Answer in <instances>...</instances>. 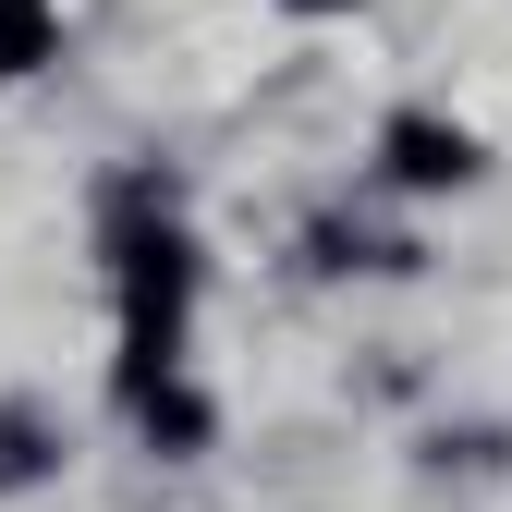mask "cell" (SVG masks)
I'll return each instance as SVG.
<instances>
[{"instance_id": "obj_1", "label": "cell", "mask_w": 512, "mask_h": 512, "mask_svg": "<svg viewBox=\"0 0 512 512\" xmlns=\"http://www.w3.org/2000/svg\"><path fill=\"white\" fill-rule=\"evenodd\" d=\"M378 159H391V183H415V196L488 171V147L464 135V122H439V110H391V122H378Z\"/></svg>"}, {"instance_id": "obj_2", "label": "cell", "mask_w": 512, "mask_h": 512, "mask_svg": "<svg viewBox=\"0 0 512 512\" xmlns=\"http://www.w3.org/2000/svg\"><path fill=\"white\" fill-rule=\"evenodd\" d=\"M37 61H61V13L49 0H0V86L37 74Z\"/></svg>"}, {"instance_id": "obj_3", "label": "cell", "mask_w": 512, "mask_h": 512, "mask_svg": "<svg viewBox=\"0 0 512 512\" xmlns=\"http://www.w3.org/2000/svg\"><path fill=\"white\" fill-rule=\"evenodd\" d=\"M135 415H147V439H159V452H208V403L183 391V378H159V391H135Z\"/></svg>"}, {"instance_id": "obj_4", "label": "cell", "mask_w": 512, "mask_h": 512, "mask_svg": "<svg viewBox=\"0 0 512 512\" xmlns=\"http://www.w3.org/2000/svg\"><path fill=\"white\" fill-rule=\"evenodd\" d=\"M25 476H49V427L37 415H0V488H25Z\"/></svg>"}, {"instance_id": "obj_5", "label": "cell", "mask_w": 512, "mask_h": 512, "mask_svg": "<svg viewBox=\"0 0 512 512\" xmlns=\"http://www.w3.org/2000/svg\"><path fill=\"white\" fill-rule=\"evenodd\" d=\"M293 13H342V0H293Z\"/></svg>"}]
</instances>
